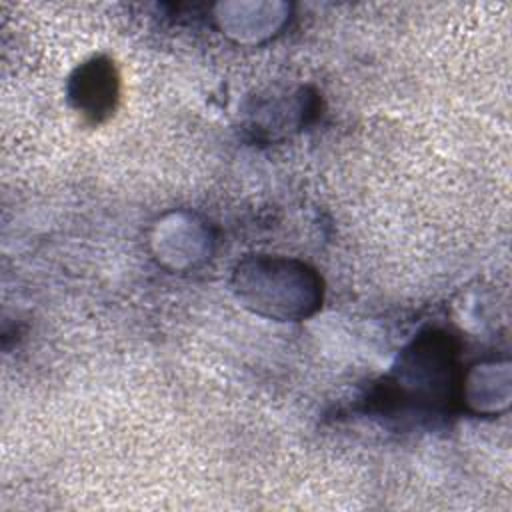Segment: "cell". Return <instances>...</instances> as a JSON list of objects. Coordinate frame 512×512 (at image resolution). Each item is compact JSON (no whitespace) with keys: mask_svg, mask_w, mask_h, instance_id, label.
<instances>
[{"mask_svg":"<svg viewBox=\"0 0 512 512\" xmlns=\"http://www.w3.org/2000/svg\"><path fill=\"white\" fill-rule=\"evenodd\" d=\"M76 84H78L76 98L80 108L98 116L100 112L112 106L116 90H114V76L110 66H102L98 62L88 64L86 68L80 70V80Z\"/></svg>","mask_w":512,"mask_h":512,"instance_id":"1","label":"cell"}]
</instances>
